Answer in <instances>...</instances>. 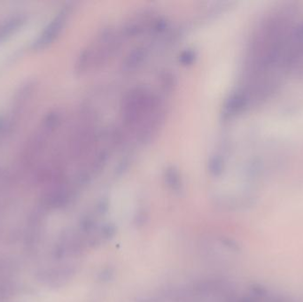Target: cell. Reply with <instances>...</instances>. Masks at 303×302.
Returning a JSON list of instances; mask_svg holds the SVG:
<instances>
[{
	"label": "cell",
	"instance_id": "cell-1",
	"mask_svg": "<svg viewBox=\"0 0 303 302\" xmlns=\"http://www.w3.org/2000/svg\"><path fill=\"white\" fill-rule=\"evenodd\" d=\"M303 72V17L292 4L271 8L254 29L242 82L231 93L243 112L267 102Z\"/></svg>",
	"mask_w": 303,
	"mask_h": 302
},
{
	"label": "cell",
	"instance_id": "cell-2",
	"mask_svg": "<svg viewBox=\"0 0 303 302\" xmlns=\"http://www.w3.org/2000/svg\"><path fill=\"white\" fill-rule=\"evenodd\" d=\"M156 105L149 94L144 90L136 89L127 96L123 108V116L127 126H134L144 114L154 111Z\"/></svg>",
	"mask_w": 303,
	"mask_h": 302
},
{
	"label": "cell",
	"instance_id": "cell-3",
	"mask_svg": "<svg viewBox=\"0 0 303 302\" xmlns=\"http://www.w3.org/2000/svg\"><path fill=\"white\" fill-rule=\"evenodd\" d=\"M70 9H71L70 7L67 6L65 8H62L57 15H55V18L50 21V23H48V25L34 41V43H32L34 49L36 50L43 49L53 43L58 37L59 35L62 32V29L65 26L66 22L70 13Z\"/></svg>",
	"mask_w": 303,
	"mask_h": 302
},
{
	"label": "cell",
	"instance_id": "cell-4",
	"mask_svg": "<svg viewBox=\"0 0 303 302\" xmlns=\"http://www.w3.org/2000/svg\"><path fill=\"white\" fill-rule=\"evenodd\" d=\"M25 21L24 16L15 15L7 19L4 22L0 23V42L4 41L8 36H11L17 29L22 25Z\"/></svg>",
	"mask_w": 303,
	"mask_h": 302
},
{
	"label": "cell",
	"instance_id": "cell-5",
	"mask_svg": "<svg viewBox=\"0 0 303 302\" xmlns=\"http://www.w3.org/2000/svg\"><path fill=\"white\" fill-rule=\"evenodd\" d=\"M144 57V52L143 49H137L132 52L130 57L126 59V62L124 63V69L127 71H130L132 69H136L137 65H139L143 62Z\"/></svg>",
	"mask_w": 303,
	"mask_h": 302
},
{
	"label": "cell",
	"instance_id": "cell-6",
	"mask_svg": "<svg viewBox=\"0 0 303 302\" xmlns=\"http://www.w3.org/2000/svg\"><path fill=\"white\" fill-rule=\"evenodd\" d=\"M179 177L180 176H179V174L177 172V169H174L173 167L167 169L166 179L168 180V183L172 187L176 188L179 186V183H180Z\"/></svg>",
	"mask_w": 303,
	"mask_h": 302
},
{
	"label": "cell",
	"instance_id": "cell-7",
	"mask_svg": "<svg viewBox=\"0 0 303 302\" xmlns=\"http://www.w3.org/2000/svg\"><path fill=\"white\" fill-rule=\"evenodd\" d=\"M194 52L191 50L185 51L184 52L180 57V62L184 64V65H188V64H191V62L194 61L195 59Z\"/></svg>",
	"mask_w": 303,
	"mask_h": 302
}]
</instances>
